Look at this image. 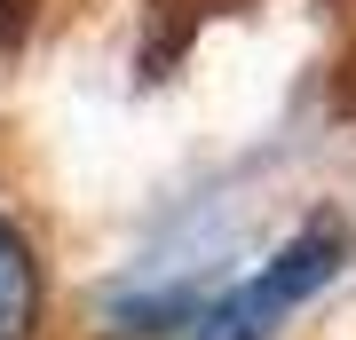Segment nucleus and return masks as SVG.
<instances>
[{"label": "nucleus", "mask_w": 356, "mask_h": 340, "mask_svg": "<svg viewBox=\"0 0 356 340\" xmlns=\"http://www.w3.org/2000/svg\"><path fill=\"white\" fill-rule=\"evenodd\" d=\"M40 325V261H32V238L0 214V340H32Z\"/></svg>", "instance_id": "f03ea898"}, {"label": "nucleus", "mask_w": 356, "mask_h": 340, "mask_svg": "<svg viewBox=\"0 0 356 340\" xmlns=\"http://www.w3.org/2000/svg\"><path fill=\"white\" fill-rule=\"evenodd\" d=\"M332 269H341V222H309L301 238L277 245L238 293H222V301L198 316V340H261L285 309H301Z\"/></svg>", "instance_id": "f257e3e1"}]
</instances>
